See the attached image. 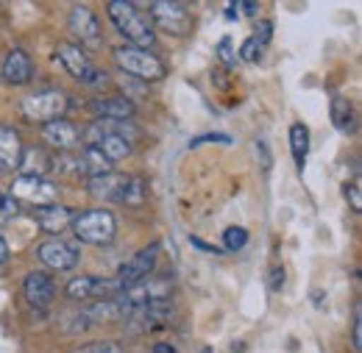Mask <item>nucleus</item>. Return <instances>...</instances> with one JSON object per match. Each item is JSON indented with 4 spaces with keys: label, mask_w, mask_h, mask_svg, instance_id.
Wrapping results in <instances>:
<instances>
[{
    "label": "nucleus",
    "mask_w": 362,
    "mask_h": 353,
    "mask_svg": "<svg viewBox=\"0 0 362 353\" xmlns=\"http://www.w3.org/2000/svg\"><path fill=\"white\" fill-rule=\"evenodd\" d=\"M120 292L115 278H95V275H81L67 284V298L73 301H112Z\"/></svg>",
    "instance_id": "9d476101"
},
{
    "label": "nucleus",
    "mask_w": 362,
    "mask_h": 353,
    "mask_svg": "<svg viewBox=\"0 0 362 353\" xmlns=\"http://www.w3.org/2000/svg\"><path fill=\"white\" fill-rule=\"evenodd\" d=\"M23 295L34 309H47L56 298V281L45 270H31L23 278Z\"/></svg>",
    "instance_id": "4468645a"
},
{
    "label": "nucleus",
    "mask_w": 362,
    "mask_h": 353,
    "mask_svg": "<svg viewBox=\"0 0 362 353\" xmlns=\"http://www.w3.org/2000/svg\"><path fill=\"white\" fill-rule=\"evenodd\" d=\"M117 317H120V311H117L115 298H112V301H95L90 306H81L78 311L67 314L64 325H67V331H90L92 325L109 323V320H117Z\"/></svg>",
    "instance_id": "9b49d317"
},
{
    "label": "nucleus",
    "mask_w": 362,
    "mask_h": 353,
    "mask_svg": "<svg viewBox=\"0 0 362 353\" xmlns=\"http://www.w3.org/2000/svg\"><path fill=\"white\" fill-rule=\"evenodd\" d=\"M109 20L117 28V34L129 42V47H139L148 50L156 44V34L151 20L136 8V3H126V0H115L109 3Z\"/></svg>",
    "instance_id": "f257e3e1"
},
{
    "label": "nucleus",
    "mask_w": 362,
    "mask_h": 353,
    "mask_svg": "<svg viewBox=\"0 0 362 353\" xmlns=\"http://www.w3.org/2000/svg\"><path fill=\"white\" fill-rule=\"evenodd\" d=\"M204 353H212V351H209V348H206V351H204Z\"/></svg>",
    "instance_id": "a19ab883"
},
{
    "label": "nucleus",
    "mask_w": 362,
    "mask_h": 353,
    "mask_svg": "<svg viewBox=\"0 0 362 353\" xmlns=\"http://www.w3.org/2000/svg\"><path fill=\"white\" fill-rule=\"evenodd\" d=\"M40 259L50 270L67 273V270H76L78 267V262H81V248L76 242H67V239H47L45 245L40 248Z\"/></svg>",
    "instance_id": "f8f14e48"
},
{
    "label": "nucleus",
    "mask_w": 362,
    "mask_h": 353,
    "mask_svg": "<svg viewBox=\"0 0 362 353\" xmlns=\"http://www.w3.org/2000/svg\"><path fill=\"white\" fill-rule=\"evenodd\" d=\"M170 281L165 278H156V281H139L134 287H126L115 295V306L120 311V317H129L134 311H142L148 306H156V304H165L170 301Z\"/></svg>",
    "instance_id": "f03ea898"
},
{
    "label": "nucleus",
    "mask_w": 362,
    "mask_h": 353,
    "mask_svg": "<svg viewBox=\"0 0 362 353\" xmlns=\"http://www.w3.org/2000/svg\"><path fill=\"white\" fill-rule=\"evenodd\" d=\"M268 284H271V292H279L284 287V270L276 265L271 267V275H268Z\"/></svg>",
    "instance_id": "473e14b6"
},
{
    "label": "nucleus",
    "mask_w": 362,
    "mask_h": 353,
    "mask_svg": "<svg viewBox=\"0 0 362 353\" xmlns=\"http://www.w3.org/2000/svg\"><path fill=\"white\" fill-rule=\"evenodd\" d=\"M332 123L340 133L357 131V114H354V106L346 97H334L332 100Z\"/></svg>",
    "instance_id": "5701e85b"
},
{
    "label": "nucleus",
    "mask_w": 362,
    "mask_h": 353,
    "mask_svg": "<svg viewBox=\"0 0 362 353\" xmlns=\"http://www.w3.org/2000/svg\"><path fill=\"white\" fill-rule=\"evenodd\" d=\"M70 31H73V37L78 40L81 44H87V47H100V40H103V34H100V20H98V14L92 11L90 6H73L70 8Z\"/></svg>",
    "instance_id": "ddd939ff"
},
{
    "label": "nucleus",
    "mask_w": 362,
    "mask_h": 353,
    "mask_svg": "<svg viewBox=\"0 0 362 353\" xmlns=\"http://www.w3.org/2000/svg\"><path fill=\"white\" fill-rule=\"evenodd\" d=\"M126 181L129 176L123 173H106V176H98L87 181V189H90L92 198H100V201H117L120 203V195L126 189Z\"/></svg>",
    "instance_id": "aec40b11"
},
{
    "label": "nucleus",
    "mask_w": 362,
    "mask_h": 353,
    "mask_svg": "<svg viewBox=\"0 0 362 353\" xmlns=\"http://www.w3.org/2000/svg\"><path fill=\"white\" fill-rule=\"evenodd\" d=\"M73 222V212L53 203V206H40L37 209V225L47 234H62L67 225Z\"/></svg>",
    "instance_id": "412c9836"
},
{
    "label": "nucleus",
    "mask_w": 362,
    "mask_h": 353,
    "mask_svg": "<svg viewBox=\"0 0 362 353\" xmlns=\"http://www.w3.org/2000/svg\"><path fill=\"white\" fill-rule=\"evenodd\" d=\"M346 198L351 201V206H354V212H360V209H362V201H360V184H349V186H346Z\"/></svg>",
    "instance_id": "72a5a7b5"
},
{
    "label": "nucleus",
    "mask_w": 362,
    "mask_h": 353,
    "mask_svg": "<svg viewBox=\"0 0 362 353\" xmlns=\"http://www.w3.org/2000/svg\"><path fill=\"white\" fill-rule=\"evenodd\" d=\"M159 251H162L159 242H151L148 248L136 251L134 256H132L126 265H120V270H117V275H115L117 287L126 289V287H134V284H139V281H145V278L153 273L156 262H159Z\"/></svg>",
    "instance_id": "1a4fd4ad"
},
{
    "label": "nucleus",
    "mask_w": 362,
    "mask_h": 353,
    "mask_svg": "<svg viewBox=\"0 0 362 353\" xmlns=\"http://www.w3.org/2000/svg\"><path fill=\"white\" fill-rule=\"evenodd\" d=\"M56 59H59V64H62L73 78H78L81 84L106 87V81H109V76H106L103 70H98L90 59H87V53L81 50V44H70V42L59 44Z\"/></svg>",
    "instance_id": "423d86ee"
},
{
    "label": "nucleus",
    "mask_w": 362,
    "mask_h": 353,
    "mask_svg": "<svg viewBox=\"0 0 362 353\" xmlns=\"http://www.w3.org/2000/svg\"><path fill=\"white\" fill-rule=\"evenodd\" d=\"M273 37V25L271 23H262L259 28H257V34H251L245 44H243V50H240V59L243 61H259L262 59V53H265V47L271 42Z\"/></svg>",
    "instance_id": "4be33fe9"
},
{
    "label": "nucleus",
    "mask_w": 362,
    "mask_h": 353,
    "mask_svg": "<svg viewBox=\"0 0 362 353\" xmlns=\"http://www.w3.org/2000/svg\"><path fill=\"white\" fill-rule=\"evenodd\" d=\"M73 231L81 242L87 245H109L117 234V220L112 212L106 209H90V212H81L73 217Z\"/></svg>",
    "instance_id": "7ed1b4c3"
},
{
    "label": "nucleus",
    "mask_w": 362,
    "mask_h": 353,
    "mask_svg": "<svg viewBox=\"0 0 362 353\" xmlns=\"http://www.w3.org/2000/svg\"><path fill=\"white\" fill-rule=\"evenodd\" d=\"M42 139H45L50 148H56L59 153H70L73 148L81 145V131L70 120H53V123H45Z\"/></svg>",
    "instance_id": "2eb2a0df"
},
{
    "label": "nucleus",
    "mask_w": 362,
    "mask_h": 353,
    "mask_svg": "<svg viewBox=\"0 0 362 353\" xmlns=\"http://www.w3.org/2000/svg\"><path fill=\"white\" fill-rule=\"evenodd\" d=\"M168 317H170V304L165 301V304H156V306H148V309L129 314L126 323H129L132 331H159L168 323Z\"/></svg>",
    "instance_id": "6ab92c4d"
},
{
    "label": "nucleus",
    "mask_w": 362,
    "mask_h": 353,
    "mask_svg": "<svg viewBox=\"0 0 362 353\" xmlns=\"http://www.w3.org/2000/svg\"><path fill=\"white\" fill-rule=\"evenodd\" d=\"M90 112L98 120H115V123H126L134 117V103L129 97H95L90 100Z\"/></svg>",
    "instance_id": "a211bd4d"
},
{
    "label": "nucleus",
    "mask_w": 362,
    "mask_h": 353,
    "mask_svg": "<svg viewBox=\"0 0 362 353\" xmlns=\"http://www.w3.org/2000/svg\"><path fill=\"white\" fill-rule=\"evenodd\" d=\"M351 340H354V351H362V309L360 304L354 306V314H351Z\"/></svg>",
    "instance_id": "c756f323"
},
{
    "label": "nucleus",
    "mask_w": 362,
    "mask_h": 353,
    "mask_svg": "<svg viewBox=\"0 0 362 353\" xmlns=\"http://www.w3.org/2000/svg\"><path fill=\"white\" fill-rule=\"evenodd\" d=\"M237 17H240V6H237V3H228V6H226V20H231V23H234Z\"/></svg>",
    "instance_id": "e433bc0d"
},
{
    "label": "nucleus",
    "mask_w": 362,
    "mask_h": 353,
    "mask_svg": "<svg viewBox=\"0 0 362 353\" xmlns=\"http://www.w3.org/2000/svg\"><path fill=\"white\" fill-rule=\"evenodd\" d=\"M73 353H120V345L115 340H98V342H87Z\"/></svg>",
    "instance_id": "cd10ccee"
},
{
    "label": "nucleus",
    "mask_w": 362,
    "mask_h": 353,
    "mask_svg": "<svg viewBox=\"0 0 362 353\" xmlns=\"http://www.w3.org/2000/svg\"><path fill=\"white\" fill-rule=\"evenodd\" d=\"M115 61L120 70H126L129 76H134L139 81H159L165 78V64L159 56H153L151 50H139V47H117L115 50Z\"/></svg>",
    "instance_id": "39448f33"
},
{
    "label": "nucleus",
    "mask_w": 362,
    "mask_h": 353,
    "mask_svg": "<svg viewBox=\"0 0 362 353\" xmlns=\"http://www.w3.org/2000/svg\"><path fill=\"white\" fill-rule=\"evenodd\" d=\"M6 259H8V245H6V239L0 237V265H3Z\"/></svg>",
    "instance_id": "4c0bfd02"
},
{
    "label": "nucleus",
    "mask_w": 362,
    "mask_h": 353,
    "mask_svg": "<svg viewBox=\"0 0 362 353\" xmlns=\"http://www.w3.org/2000/svg\"><path fill=\"white\" fill-rule=\"evenodd\" d=\"M50 167H53V159H47L45 150H40V148L23 150V164H20V170H23L25 176L42 178V173H47Z\"/></svg>",
    "instance_id": "393cba45"
},
{
    "label": "nucleus",
    "mask_w": 362,
    "mask_h": 353,
    "mask_svg": "<svg viewBox=\"0 0 362 353\" xmlns=\"http://www.w3.org/2000/svg\"><path fill=\"white\" fill-rule=\"evenodd\" d=\"M240 8H245L248 14H257V11H259V6H257V3H243Z\"/></svg>",
    "instance_id": "ea45409f"
},
{
    "label": "nucleus",
    "mask_w": 362,
    "mask_h": 353,
    "mask_svg": "<svg viewBox=\"0 0 362 353\" xmlns=\"http://www.w3.org/2000/svg\"><path fill=\"white\" fill-rule=\"evenodd\" d=\"M290 150H293L296 167L304 170L307 150H310V128H307L304 123H293V126H290Z\"/></svg>",
    "instance_id": "b1692460"
},
{
    "label": "nucleus",
    "mask_w": 362,
    "mask_h": 353,
    "mask_svg": "<svg viewBox=\"0 0 362 353\" xmlns=\"http://www.w3.org/2000/svg\"><path fill=\"white\" fill-rule=\"evenodd\" d=\"M257 156L262 159V170L268 173V170H271V148H268L265 139H257Z\"/></svg>",
    "instance_id": "2f4dec72"
},
{
    "label": "nucleus",
    "mask_w": 362,
    "mask_h": 353,
    "mask_svg": "<svg viewBox=\"0 0 362 353\" xmlns=\"http://www.w3.org/2000/svg\"><path fill=\"white\" fill-rule=\"evenodd\" d=\"M8 198L14 201H28L34 203L37 209L40 206H53L59 203V186L53 181H47L45 176H20L11 181V189H8Z\"/></svg>",
    "instance_id": "0eeeda50"
},
{
    "label": "nucleus",
    "mask_w": 362,
    "mask_h": 353,
    "mask_svg": "<svg viewBox=\"0 0 362 353\" xmlns=\"http://www.w3.org/2000/svg\"><path fill=\"white\" fill-rule=\"evenodd\" d=\"M248 245V231L243 228V225H228L226 231H223V248L226 251H243Z\"/></svg>",
    "instance_id": "bb28decb"
},
{
    "label": "nucleus",
    "mask_w": 362,
    "mask_h": 353,
    "mask_svg": "<svg viewBox=\"0 0 362 353\" xmlns=\"http://www.w3.org/2000/svg\"><path fill=\"white\" fill-rule=\"evenodd\" d=\"M228 37L226 40H223V42H221V56H223V59H226V64H234V61H237V56H231V50H228Z\"/></svg>",
    "instance_id": "c9c22d12"
},
{
    "label": "nucleus",
    "mask_w": 362,
    "mask_h": 353,
    "mask_svg": "<svg viewBox=\"0 0 362 353\" xmlns=\"http://www.w3.org/2000/svg\"><path fill=\"white\" fill-rule=\"evenodd\" d=\"M206 142H221V145H231V136H226V133H204V136L192 139V142H189V148H198V145H206Z\"/></svg>",
    "instance_id": "7c9ffc66"
},
{
    "label": "nucleus",
    "mask_w": 362,
    "mask_h": 353,
    "mask_svg": "<svg viewBox=\"0 0 362 353\" xmlns=\"http://www.w3.org/2000/svg\"><path fill=\"white\" fill-rule=\"evenodd\" d=\"M0 76H3V81H6V84H11V87L31 84V78H34V64H31L28 53H25V50H20V47H14V50L6 56Z\"/></svg>",
    "instance_id": "dca6fc26"
},
{
    "label": "nucleus",
    "mask_w": 362,
    "mask_h": 353,
    "mask_svg": "<svg viewBox=\"0 0 362 353\" xmlns=\"http://www.w3.org/2000/svg\"><path fill=\"white\" fill-rule=\"evenodd\" d=\"M11 217H17V201L8 198L6 192H0V225H6Z\"/></svg>",
    "instance_id": "c85d7f7f"
},
{
    "label": "nucleus",
    "mask_w": 362,
    "mask_h": 353,
    "mask_svg": "<svg viewBox=\"0 0 362 353\" xmlns=\"http://www.w3.org/2000/svg\"><path fill=\"white\" fill-rule=\"evenodd\" d=\"M153 353H179V351H176L173 345H165V342H159V345L153 348Z\"/></svg>",
    "instance_id": "58836bf2"
},
{
    "label": "nucleus",
    "mask_w": 362,
    "mask_h": 353,
    "mask_svg": "<svg viewBox=\"0 0 362 353\" xmlns=\"http://www.w3.org/2000/svg\"><path fill=\"white\" fill-rule=\"evenodd\" d=\"M189 245H192V248H198V251H206V253H221V251H223V248L206 245V242H204V239H198V237H192V239H189Z\"/></svg>",
    "instance_id": "f704fd0d"
},
{
    "label": "nucleus",
    "mask_w": 362,
    "mask_h": 353,
    "mask_svg": "<svg viewBox=\"0 0 362 353\" xmlns=\"http://www.w3.org/2000/svg\"><path fill=\"white\" fill-rule=\"evenodd\" d=\"M151 20L156 28H162L165 34L170 37H187L189 28H192V17H189V8L184 3H168V0H159V3H151Z\"/></svg>",
    "instance_id": "6e6552de"
},
{
    "label": "nucleus",
    "mask_w": 362,
    "mask_h": 353,
    "mask_svg": "<svg viewBox=\"0 0 362 353\" xmlns=\"http://www.w3.org/2000/svg\"><path fill=\"white\" fill-rule=\"evenodd\" d=\"M145 198H148V184H145V178L129 176L126 189H123V195H120V203H123V206H142Z\"/></svg>",
    "instance_id": "a878e982"
},
{
    "label": "nucleus",
    "mask_w": 362,
    "mask_h": 353,
    "mask_svg": "<svg viewBox=\"0 0 362 353\" xmlns=\"http://www.w3.org/2000/svg\"><path fill=\"white\" fill-rule=\"evenodd\" d=\"M70 109V97L59 89H47V92H37V95H28L23 103H20V112L25 120L31 123H53V120H64Z\"/></svg>",
    "instance_id": "20e7f679"
},
{
    "label": "nucleus",
    "mask_w": 362,
    "mask_h": 353,
    "mask_svg": "<svg viewBox=\"0 0 362 353\" xmlns=\"http://www.w3.org/2000/svg\"><path fill=\"white\" fill-rule=\"evenodd\" d=\"M23 139L11 126H0V173H17L23 164Z\"/></svg>",
    "instance_id": "f3484780"
}]
</instances>
